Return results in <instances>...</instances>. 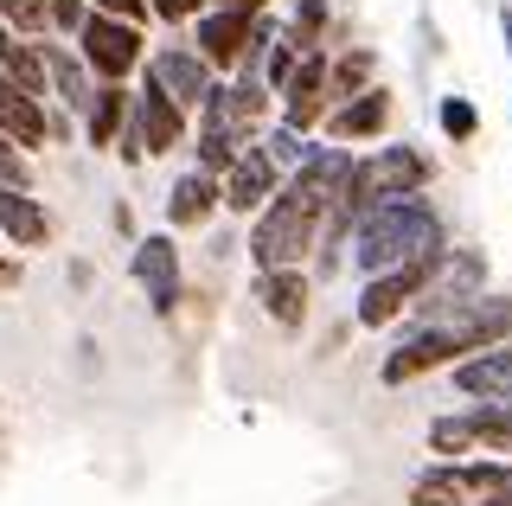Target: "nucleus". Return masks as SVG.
Here are the masks:
<instances>
[{
    "label": "nucleus",
    "mask_w": 512,
    "mask_h": 506,
    "mask_svg": "<svg viewBox=\"0 0 512 506\" xmlns=\"http://www.w3.org/2000/svg\"><path fill=\"white\" fill-rule=\"evenodd\" d=\"M359 244V270L365 276H384V270H404L416 257H436L442 250V218L429 199H384L359 218L352 231Z\"/></svg>",
    "instance_id": "obj_1"
},
{
    "label": "nucleus",
    "mask_w": 512,
    "mask_h": 506,
    "mask_svg": "<svg viewBox=\"0 0 512 506\" xmlns=\"http://www.w3.org/2000/svg\"><path fill=\"white\" fill-rule=\"evenodd\" d=\"M327 193L308 180H288L276 205L269 212H256V231H250V257H256V270H295L301 257L320 244V231H327Z\"/></svg>",
    "instance_id": "obj_2"
},
{
    "label": "nucleus",
    "mask_w": 512,
    "mask_h": 506,
    "mask_svg": "<svg viewBox=\"0 0 512 506\" xmlns=\"http://www.w3.org/2000/svg\"><path fill=\"white\" fill-rule=\"evenodd\" d=\"M416 334L436 340V353L448 359V366H461V359L487 353V346H506L512 334V295H474V302H436V314H429Z\"/></svg>",
    "instance_id": "obj_3"
},
{
    "label": "nucleus",
    "mask_w": 512,
    "mask_h": 506,
    "mask_svg": "<svg viewBox=\"0 0 512 506\" xmlns=\"http://www.w3.org/2000/svg\"><path fill=\"white\" fill-rule=\"evenodd\" d=\"M512 500V462H436L410 481V506H500Z\"/></svg>",
    "instance_id": "obj_4"
},
{
    "label": "nucleus",
    "mask_w": 512,
    "mask_h": 506,
    "mask_svg": "<svg viewBox=\"0 0 512 506\" xmlns=\"http://www.w3.org/2000/svg\"><path fill=\"white\" fill-rule=\"evenodd\" d=\"M429 449L436 455H506L512 462V404H480V410L429 423Z\"/></svg>",
    "instance_id": "obj_5"
},
{
    "label": "nucleus",
    "mask_w": 512,
    "mask_h": 506,
    "mask_svg": "<svg viewBox=\"0 0 512 506\" xmlns=\"http://www.w3.org/2000/svg\"><path fill=\"white\" fill-rule=\"evenodd\" d=\"M442 257H448V250H436V257H416V263H404V270L372 276V282H365V295H359V314H352V321H359V327H384V321H397V314H404L410 302H423V295L436 289Z\"/></svg>",
    "instance_id": "obj_6"
},
{
    "label": "nucleus",
    "mask_w": 512,
    "mask_h": 506,
    "mask_svg": "<svg viewBox=\"0 0 512 506\" xmlns=\"http://www.w3.org/2000/svg\"><path fill=\"white\" fill-rule=\"evenodd\" d=\"M77 39H84V65L103 77V84H122V77L141 65V26L116 20V13H90Z\"/></svg>",
    "instance_id": "obj_7"
},
{
    "label": "nucleus",
    "mask_w": 512,
    "mask_h": 506,
    "mask_svg": "<svg viewBox=\"0 0 512 506\" xmlns=\"http://www.w3.org/2000/svg\"><path fill=\"white\" fill-rule=\"evenodd\" d=\"M256 45H269V20L263 13H231V7H218V13H205L199 20V52H205V65H250V52Z\"/></svg>",
    "instance_id": "obj_8"
},
{
    "label": "nucleus",
    "mask_w": 512,
    "mask_h": 506,
    "mask_svg": "<svg viewBox=\"0 0 512 506\" xmlns=\"http://www.w3.org/2000/svg\"><path fill=\"white\" fill-rule=\"evenodd\" d=\"M128 276L148 289V308L160 321H173V308H180V250H173V231L141 237L135 257H128Z\"/></svg>",
    "instance_id": "obj_9"
},
{
    "label": "nucleus",
    "mask_w": 512,
    "mask_h": 506,
    "mask_svg": "<svg viewBox=\"0 0 512 506\" xmlns=\"http://www.w3.org/2000/svg\"><path fill=\"white\" fill-rule=\"evenodd\" d=\"M180 135H186V109L167 97V90H141L135 97V141H128V161H141V154H173L180 148Z\"/></svg>",
    "instance_id": "obj_10"
},
{
    "label": "nucleus",
    "mask_w": 512,
    "mask_h": 506,
    "mask_svg": "<svg viewBox=\"0 0 512 506\" xmlns=\"http://www.w3.org/2000/svg\"><path fill=\"white\" fill-rule=\"evenodd\" d=\"M276 193H282V161L269 148H244L237 167L224 173V205L231 212H269Z\"/></svg>",
    "instance_id": "obj_11"
},
{
    "label": "nucleus",
    "mask_w": 512,
    "mask_h": 506,
    "mask_svg": "<svg viewBox=\"0 0 512 506\" xmlns=\"http://www.w3.org/2000/svg\"><path fill=\"white\" fill-rule=\"evenodd\" d=\"M148 84H154V90H167V97L180 103V109H205V97L218 90V84H212V65H205L199 45H192V52H186V45L160 52L154 65H148Z\"/></svg>",
    "instance_id": "obj_12"
},
{
    "label": "nucleus",
    "mask_w": 512,
    "mask_h": 506,
    "mask_svg": "<svg viewBox=\"0 0 512 506\" xmlns=\"http://www.w3.org/2000/svg\"><path fill=\"white\" fill-rule=\"evenodd\" d=\"M327 84H333L327 52H308L301 71L288 77V90H282V122H288V129H314V122H327V109H333Z\"/></svg>",
    "instance_id": "obj_13"
},
{
    "label": "nucleus",
    "mask_w": 512,
    "mask_h": 506,
    "mask_svg": "<svg viewBox=\"0 0 512 506\" xmlns=\"http://www.w3.org/2000/svg\"><path fill=\"white\" fill-rule=\"evenodd\" d=\"M455 391L480 404H512V346H487V353L455 366Z\"/></svg>",
    "instance_id": "obj_14"
},
{
    "label": "nucleus",
    "mask_w": 512,
    "mask_h": 506,
    "mask_svg": "<svg viewBox=\"0 0 512 506\" xmlns=\"http://www.w3.org/2000/svg\"><path fill=\"white\" fill-rule=\"evenodd\" d=\"M218 199H224V180H218V173H205V167L180 173V180L167 186V225H173V231L205 225V218L218 212Z\"/></svg>",
    "instance_id": "obj_15"
},
{
    "label": "nucleus",
    "mask_w": 512,
    "mask_h": 506,
    "mask_svg": "<svg viewBox=\"0 0 512 506\" xmlns=\"http://www.w3.org/2000/svg\"><path fill=\"white\" fill-rule=\"evenodd\" d=\"M308 276L301 270H269L263 282H256V302H263V314L282 327V334H295L301 321H308Z\"/></svg>",
    "instance_id": "obj_16"
},
{
    "label": "nucleus",
    "mask_w": 512,
    "mask_h": 506,
    "mask_svg": "<svg viewBox=\"0 0 512 506\" xmlns=\"http://www.w3.org/2000/svg\"><path fill=\"white\" fill-rule=\"evenodd\" d=\"M0 135L20 141V148H39V141L52 135V122H45L39 97H32L26 84H13V77H0Z\"/></svg>",
    "instance_id": "obj_17"
},
{
    "label": "nucleus",
    "mask_w": 512,
    "mask_h": 506,
    "mask_svg": "<svg viewBox=\"0 0 512 506\" xmlns=\"http://www.w3.org/2000/svg\"><path fill=\"white\" fill-rule=\"evenodd\" d=\"M0 231H7L13 250H39L45 237H52V218H45V205L20 193V186H0Z\"/></svg>",
    "instance_id": "obj_18"
},
{
    "label": "nucleus",
    "mask_w": 512,
    "mask_h": 506,
    "mask_svg": "<svg viewBox=\"0 0 512 506\" xmlns=\"http://www.w3.org/2000/svg\"><path fill=\"white\" fill-rule=\"evenodd\" d=\"M384 122H391V97L384 90H365V97H352L340 109H327V141H365V135H384Z\"/></svg>",
    "instance_id": "obj_19"
},
{
    "label": "nucleus",
    "mask_w": 512,
    "mask_h": 506,
    "mask_svg": "<svg viewBox=\"0 0 512 506\" xmlns=\"http://www.w3.org/2000/svg\"><path fill=\"white\" fill-rule=\"evenodd\" d=\"M480 282H487V257L480 250H455V257H442V276H436V302H474Z\"/></svg>",
    "instance_id": "obj_20"
},
{
    "label": "nucleus",
    "mask_w": 512,
    "mask_h": 506,
    "mask_svg": "<svg viewBox=\"0 0 512 506\" xmlns=\"http://www.w3.org/2000/svg\"><path fill=\"white\" fill-rule=\"evenodd\" d=\"M128 116H135V97H128L122 84H103V90H96V103H90V116H84V135L96 141V148H109V141L122 135Z\"/></svg>",
    "instance_id": "obj_21"
},
{
    "label": "nucleus",
    "mask_w": 512,
    "mask_h": 506,
    "mask_svg": "<svg viewBox=\"0 0 512 506\" xmlns=\"http://www.w3.org/2000/svg\"><path fill=\"white\" fill-rule=\"evenodd\" d=\"M45 71H52V90H58V97L90 116L96 90H90V65H84V58H71V52H58V45H52V52H45Z\"/></svg>",
    "instance_id": "obj_22"
},
{
    "label": "nucleus",
    "mask_w": 512,
    "mask_h": 506,
    "mask_svg": "<svg viewBox=\"0 0 512 506\" xmlns=\"http://www.w3.org/2000/svg\"><path fill=\"white\" fill-rule=\"evenodd\" d=\"M372 71H378V58L365 52V45H359V52H346L340 65H333V84H327L333 109H340V103H352V97H365V90H378V84H372Z\"/></svg>",
    "instance_id": "obj_23"
},
{
    "label": "nucleus",
    "mask_w": 512,
    "mask_h": 506,
    "mask_svg": "<svg viewBox=\"0 0 512 506\" xmlns=\"http://www.w3.org/2000/svg\"><path fill=\"white\" fill-rule=\"evenodd\" d=\"M0 26L7 33H45L58 20H52V0H0Z\"/></svg>",
    "instance_id": "obj_24"
},
{
    "label": "nucleus",
    "mask_w": 512,
    "mask_h": 506,
    "mask_svg": "<svg viewBox=\"0 0 512 506\" xmlns=\"http://www.w3.org/2000/svg\"><path fill=\"white\" fill-rule=\"evenodd\" d=\"M288 39H295L301 52H320V39H327V0H301L295 20H288Z\"/></svg>",
    "instance_id": "obj_25"
},
{
    "label": "nucleus",
    "mask_w": 512,
    "mask_h": 506,
    "mask_svg": "<svg viewBox=\"0 0 512 506\" xmlns=\"http://www.w3.org/2000/svg\"><path fill=\"white\" fill-rule=\"evenodd\" d=\"M474 129H480V109H474L468 97H448V103H442V135H448V141H468Z\"/></svg>",
    "instance_id": "obj_26"
},
{
    "label": "nucleus",
    "mask_w": 512,
    "mask_h": 506,
    "mask_svg": "<svg viewBox=\"0 0 512 506\" xmlns=\"http://www.w3.org/2000/svg\"><path fill=\"white\" fill-rule=\"evenodd\" d=\"M263 148H269V154H276V161H282V167H301V161H308V148H301V129H288V122H282V129H276V135H269V141H263Z\"/></svg>",
    "instance_id": "obj_27"
},
{
    "label": "nucleus",
    "mask_w": 512,
    "mask_h": 506,
    "mask_svg": "<svg viewBox=\"0 0 512 506\" xmlns=\"http://www.w3.org/2000/svg\"><path fill=\"white\" fill-rule=\"evenodd\" d=\"M0 186H20L26 193V154H20V141H7V135H0Z\"/></svg>",
    "instance_id": "obj_28"
},
{
    "label": "nucleus",
    "mask_w": 512,
    "mask_h": 506,
    "mask_svg": "<svg viewBox=\"0 0 512 506\" xmlns=\"http://www.w3.org/2000/svg\"><path fill=\"white\" fill-rule=\"evenodd\" d=\"M52 20H58V33H84V0H52Z\"/></svg>",
    "instance_id": "obj_29"
},
{
    "label": "nucleus",
    "mask_w": 512,
    "mask_h": 506,
    "mask_svg": "<svg viewBox=\"0 0 512 506\" xmlns=\"http://www.w3.org/2000/svg\"><path fill=\"white\" fill-rule=\"evenodd\" d=\"M103 13H116V20H128V26H141V13L154 7V0H96Z\"/></svg>",
    "instance_id": "obj_30"
},
{
    "label": "nucleus",
    "mask_w": 512,
    "mask_h": 506,
    "mask_svg": "<svg viewBox=\"0 0 512 506\" xmlns=\"http://www.w3.org/2000/svg\"><path fill=\"white\" fill-rule=\"evenodd\" d=\"M199 7H205V0H154V13H160V20H167V26L192 20V13H199Z\"/></svg>",
    "instance_id": "obj_31"
},
{
    "label": "nucleus",
    "mask_w": 512,
    "mask_h": 506,
    "mask_svg": "<svg viewBox=\"0 0 512 506\" xmlns=\"http://www.w3.org/2000/svg\"><path fill=\"white\" fill-rule=\"evenodd\" d=\"M13 282H20V263H13V257H0V289H13Z\"/></svg>",
    "instance_id": "obj_32"
},
{
    "label": "nucleus",
    "mask_w": 512,
    "mask_h": 506,
    "mask_svg": "<svg viewBox=\"0 0 512 506\" xmlns=\"http://www.w3.org/2000/svg\"><path fill=\"white\" fill-rule=\"evenodd\" d=\"M218 7H231V13H263V0H218Z\"/></svg>",
    "instance_id": "obj_33"
},
{
    "label": "nucleus",
    "mask_w": 512,
    "mask_h": 506,
    "mask_svg": "<svg viewBox=\"0 0 512 506\" xmlns=\"http://www.w3.org/2000/svg\"><path fill=\"white\" fill-rule=\"evenodd\" d=\"M500 33H506V58H512V7L500 13Z\"/></svg>",
    "instance_id": "obj_34"
}]
</instances>
